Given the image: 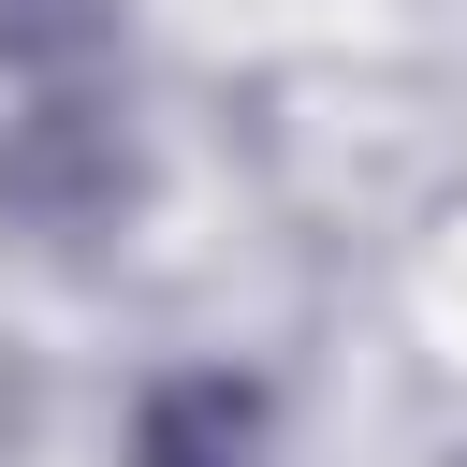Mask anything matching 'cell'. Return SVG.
Instances as JSON below:
<instances>
[{"label": "cell", "mask_w": 467, "mask_h": 467, "mask_svg": "<svg viewBox=\"0 0 467 467\" xmlns=\"http://www.w3.org/2000/svg\"><path fill=\"white\" fill-rule=\"evenodd\" d=\"M131 190H146V161H131V131L102 117V88H44V102L0 131V204H15L29 234H102V219H131Z\"/></svg>", "instance_id": "obj_1"}, {"label": "cell", "mask_w": 467, "mask_h": 467, "mask_svg": "<svg viewBox=\"0 0 467 467\" xmlns=\"http://www.w3.org/2000/svg\"><path fill=\"white\" fill-rule=\"evenodd\" d=\"M117 29H131V0H0V73H29V102L88 88L117 58Z\"/></svg>", "instance_id": "obj_3"}, {"label": "cell", "mask_w": 467, "mask_h": 467, "mask_svg": "<svg viewBox=\"0 0 467 467\" xmlns=\"http://www.w3.org/2000/svg\"><path fill=\"white\" fill-rule=\"evenodd\" d=\"M131 467H277V394L248 365H175L131 394Z\"/></svg>", "instance_id": "obj_2"}]
</instances>
